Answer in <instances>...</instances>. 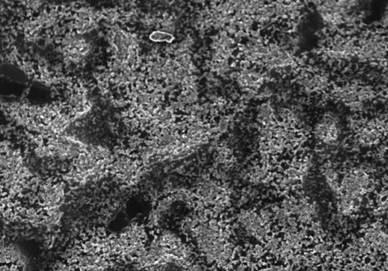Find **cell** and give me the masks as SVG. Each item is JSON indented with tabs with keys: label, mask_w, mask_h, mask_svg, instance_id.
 Segmentation results:
<instances>
[{
	"label": "cell",
	"mask_w": 388,
	"mask_h": 271,
	"mask_svg": "<svg viewBox=\"0 0 388 271\" xmlns=\"http://www.w3.org/2000/svg\"><path fill=\"white\" fill-rule=\"evenodd\" d=\"M307 260H310L314 266L318 265V264H320L322 262V256H321L320 255H318V254L314 253H313L312 255H311Z\"/></svg>",
	"instance_id": "obj_20"
},
{
	"label": "cell",
	"mask_w": 388,
	"mask_h": 271,
	"mask_svg": "<svg viewBox=\"0 0 388 271\" xmlns=\"http://www.w3.org/2000/svg\"><path fill=\"white\" fill-rule=\"evenodd\" d=\"M197 199L200 206L206 209H213L219 200L222 199L226 203L229 201L228 192L224 189L223 184L216 179L208 178L199 182L197 188Z\"/></svg>",
	"instance_id": "obj_3"
},
{
	"label": "cell",
	"mask_w": 388,
	"mask_h": 271,
	"mask_svg": "<svg viewBox=\"0 0 388 271\" xmlns=\"http://www.w3.org/2000/svg\"><path fill=\"white\" fill-rule=\"evenodd\" d=\"M0 7H1V6H0Z\"/></svg>",
	"instance_id": "obj_28"
},
{
	"label": "cell",
	"mask_w": 388,
	"mask_h": 271,
	"mask_svg": "<svg viewBox=\"0 0 388 271\" xmlns=\"http://www.w3.org/2000/svg\"><path fill=\"white\" fill-rule=\"evenodd\" d=\"M80 271H108L110 263L102 253L87 254L82 253L75 262Z\"/></svg>",
	"instance_id": "obj_5"
},
{
	"label": "cell",
	"mask_w": 388,
	"mask_h": 271,
	"mask_svg": "<svg viewBox=\"0 0 388 271\" xmlns=\"http://www.w3.org/2000/svg\"><path fill=\"white\" fill-rule=\"evenodd\" d=\"M310 231L314 232V234L318 233V232L322 230V226H321L320 222L318 221H314L310 225Z\"/></svg>",
	"instance_id": "obj_22"
},
{
	"label": "cell",
	"mask_w": 388,
	"mask_h": 271,
	"mask_svg": "<svg viewBox=\"0 0 388 271\" xmlns=\"http://www.w3.org/2000/svg\"><path fill=\"white\" fill-rule=\"evenodd\" d=\"M26 6L30 10H38L39 8L41 7L43 2H39V1H31V2H26Z\"/></svg>",
	"instance_id": "obj_19"
},
{
	"label": "cell",
	"mask_w": 388,
	"mask_h": 271,
	"mask_svg": "<svg viewBox=\"0 0 388 271\" xmlns=\"http://www.w3.org/2000/svg\"><path fill=\"white\" fill-rule=\"evenodd\" d=\"M66 271H80V270L78 269V268H76V267L73 266V267H71V268L70 267H68Z\"/></svg>",
	"instance_id": "obj_26"
},
{
	"label": "cell",
	"mask_w": 388,
	"mask_h": 271,
	"mask_svg": "<svg viewBox=\"0 0 388 271\" xmlns=\"http://www.w3.org/2000/svg\"><path fill=\"white\" fill-rule=\"evenodd\" d=\"M141 166L140 162L132 156L118 154L114 157L108 171L123 184H131L139 179L142 172Z\"/></svg>",
	"instance_id": "obj_2"
},
{
	"label": "cell",
	"mask_w": 388,
	"mask_h": 271,
	"mask_svg": "<svg viewBox=\"0 0 388 271\" xmlns=\"http://www.w3.org/2000/svg\"><path fill=\"white\" fill-rule=\"evenodd\" d=\"M324 176L327 181H339V174L335 169L332 167L325 169Z\"/></svg>",
	"instance_id": "obj_18"
},
{
	"label": "cell",
	"mask_w": 388,
	"mask_h": 271,
	"mask_svg": "<svg viewBox=\"0 0 388 271\" xmlns=\"http://www.w3.org/2000/svg\"><path fill=\"white\" fill-rule=\"evenodd\" d=\"M26 256L20 250L14 245H6L0 247V264H10L23 268L27 264Z\"/></svg>",
	"instance_id": "obj_6"
},
{
	"label": "cell",
	"mask_w": 388,
	"mask_h": 271,
	"mask_svg": "<svg viewBox=\"0 0 388 271\" xmlns=\"http://www.w3.org/2000/svg\"><path fill=\"white\" fill-rule=\"evenodd\" d=\"M46 145L49 150L51 158L61 161H74L88 147V145L80 139L65 133L51 136L47 138Z\"/></svg>",
	"instance_id": "obj_1"
},
{
	"label": "cell",
	"mask_w": 388,
	"mask_h": 271,
	"mask_svg": "<svg viewBox=\"0 0 388 271\" xmlns=\"http://www.w3.org/2000/svg\"><path fill=\"white\" fill-rule=\"evenodd\" d=\"M4 188L2 184L0 183V194L2 193V191H3Z\"/></svg>",
	"instance_id": "obj_27"
},
{
	"label": "cell",
	"mask_w": 388,
	"mask_h": 271,
	"mask_svg": "<svg viewBox=\"0 0 388 271\" xmlns=\"http://www.w3.org/2000/svg\"><path fill=\"white\" fill-rule=\"evenodd\" d=\"M127 68H128V66H127L125 61L114 58L109 61L108 69L110 71V72L113 74V75L121 74Z\"/></svg>",
	"instance_id": "obj_11"
},
{
	"label": "cell",
	"mask_w": 388,
	"mask_h": 271,
	"mask_svg": "<svg viewBox=\"0 0 388 271\" xmlns=\"http://www.w3.org/2000/svg\"><path fill=\"white\" fill-rule=\"evenodd\" d=\"M72 119L69 112H60L47 124L53 135L64 133L72 124Z\"/></svg>",
	"instance_id": "obj_8"
},
{
	"label": "cell",
	"mask_w": 388,
	"mask_h": 271,
	"mask_svg": "<svg viewBox=\"0 0 388 271\" xmlns=\"http://www.w3.org/2000/svg\"><path fill=\"white\" fill-rule=\"evenodd\" d=\"M348 107L352 111H360L362 108H364V103L360 101H356V102L348 105Z\"/></svg>",
	"instance_id": "obj_21"
},
{
	"label": "cell",
	"mask_w": 388,
	"mask_h": 271,
	"mask_svg": "<svg viewBox=\"0 0 388 271\" xmlns=\"http://www.w3.org/2000/svg\"><path fill=\"white\" fill-rule=\"evenodd\" d=\"M0 271H13V266L10 264H0Z\"/></svg>",
	"instance_id": "obj_25"
},
{
	"label": "cell",
	"mask_w": 388,
	"mask_h": 271,
	"mask_svg": "<svg viewBox=\"0 0 388 271\" xmlns=\"http://www.w3.org/2000/svg\"><path fill=\"white\" fill-rule=\"evenodd\" d=\"M65 184L63 182L49 181L39 188L37 200L45 210H50L60 209L65 200Z\"/></svg>",
	"instance_id": "obj_4"
},
{
	"label": "cell",
	"mask_w": 388,
	"mask_h": 271,
	"mask_svg": "<svg viewBox=\"0 0 388 271\" xmlns=\"http://www.w3.org/2000/svg\"><path fill=\"white\" fill-rule=\"evenodd\" d=\"M302 164H303V161H301L300 159H295L290 163V167L299 170Z\"/></svg>",
	"instance_id": "obj_23"
},
{
	"label": "cell",
	"mask_w": 388,
	"mask_h": 271,
	"mask_svg": "<svg viewBox=\"0 0 388 271\" xmlns=\"http://www.w3.org/2000/svg\"><path fill=\"white\" fill-rule=\"evenodd\" d=\"M149 40L154 43H162L165 42L168 44H172V43L176 40L174 35L169 34V33L164 32L161 30H155L152 31L148 36Z\"/></svg>",
	"instance_id": "obj_9"
},
{
	"label": "cell",
	"mask_w": 388,
	"mask_h": 271,
	"mask_svg": "<svg viewBox=\"0 0 388 271\" xmlns=\"http://www.w3.org/2000/svg\"><path fill=\"white\" fill-rule=\"evenodd\" d=\"M61 216H62V213L60 211V209L45 210V217H44L42 225L47 226V227L55 226L60 221Z\"/></svg>",
	"instance_id": "obj_10"
},
{
	"label": "cell",
	"mask_w": 388,
	"mask_h": 271,
	"mask_svg": "<svg viewBox=\"0 0 388 271\" xmlns=\"http://www.w3.org/2000/svg\"><path fill=\"white\" fill-rule=\"evenodd\" d=\"M229 119L227 117H222L220 119L218 124H214L217 127L218 133H225L229 126Z\"/></svg>",
	"instance_id": "obj_17"
},
{
	"label": "cell",
	"mask_w": 388,
	"mask_h": 271,
	"mask_svg": "<svg viewBox=\"0 0 388 271\" xmlns=\"http://www.w3.org/2000/svg\"><path fill=\"white\" fill-rule=\"evenodd\" d=\"M260 150L261 153H268L269 151V145L266 141H262L260 144Z\"/></svg>",
	"instance_id": "obj_24"
},
{
	"label": "cell",
	"mask_w": 388,
	"mask_h": 271,
	"mask_svg": "<svg viewBox=\"0 0 388 271\" xmlns=\"http://www.w3.org/2000/svg\"><path fill=\"white\" fill-rule=\"evenodd\" d=\"M273 131H274V129H270L269 127L262 126L260 129V134L262 141H266V142L270 141L271 139L273 138Z\"/></svg>",
	"instance_id": "obj_16"
},
{
	"label": "cell",
	"mask_w": 388,
	"mask_h": 271,
	"mask_svg": "<svg viewBox=\"0 0 388 271\" xmlns=\"http://www.w3.org/2000/svg\"><path fill=\"white\" fill-rule=\"evenodd\" d=\"M381 129L377 128H368L364 126L359 129L357 134V141L360 145L364 146H373L378 145L381 138L385 135Z\"/></svg>",
	"instance_id": "obj_7"
},
{
	"label": "cell",
	"mask_w": 388,
	"mask_h": 271,
	"mask_svg": "<svg viewBox=\"0 0 388 271\" xmlns=\"http://www.w3.org/2000/svg\"><path fill=\"white\" fill-rule=\"evenodd\" d=\"M297 198L294 196H288L285 198L281 202V209L286 211V213L293 216L294 215V210H295L296 207H297Z\"/></svg>",
	"instance_id": "obj_12"
},
{
	"label": "cell",
	"mask_w": 388,
	"mask_h": 271,
	"mask_svg": "<svg viewBox=\"0 0 388 271\" xmlns=\"http://www.w3.org/2000/svg\"><path fill=\"white\" fill-rule=\"evenodd\" d=\"M332 248H333V247H332V245L331 243H329V242H322L321 241L319 243L314 245L313 253L318 254V255H320L321 256L323 257L327 251H330V250H333Z\"/></svg>",
	"instance_id": "obj_13"
},
{
	"label": "cell",
	"mask_w": 388,
	"mask_h": 271,
	"mask_svg": "<svg viewBox=\"0 0 388 271\" xmlns=\"http://www.w3.org/2000/svg\"><path fill=\"white\" fill-rule=\"evenodd\" d=\"M183 271H207V270L204 262L194 260L185 266Z\"/></svg>",
	"instance_id": "obj_14"
},
{
	"label": "cell",
	"mask_w": 388,
	"mask_h": 271,
	"mask_svg": "<svg viewBox=\"0 0 388 271\" xmlns=\"http://www.w3.org/2000/svg\"><path fill=\"white\" fill-rule=\"evenodd\" d=\"M373 96H374V92L369 88H360L357 93L358 101H360L362 103L364 101L372 99Z\"/></svg>",
	"instance_id": "obj_15"
}]
</instances>
